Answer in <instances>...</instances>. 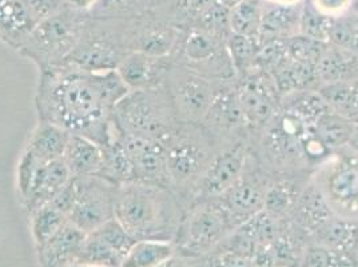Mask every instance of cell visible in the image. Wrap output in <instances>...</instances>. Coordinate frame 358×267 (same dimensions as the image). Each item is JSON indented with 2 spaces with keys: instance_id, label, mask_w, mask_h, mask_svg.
<instances>
[{
  "instance_id": "cell-11",
  "label": "cell",
  "mask_w": 358,
  "mask_h": 267,
  "mask_svg": "<svg viewBox=\"0 0 358 267\" xmlns=\"http://www.w3.org/2000/svg\"><path fill=\"white\" fill-rule=\"evenodd\" d=\"M131 52L151 57H171L178 45L182 30L155 10L127 19Z\"/></svg>"
},
{
  "instance_id": "cell-20",
  "label": "cell",
  "mask_w": 358,
  "mask_h": 267,
  "mask_svg": "<svg viewBox=\"0 0 358 267\" xmlns=\"http://www.w3.org/2000/svg\"><path fill=\"white\" fill-rule=\"evenodd\" d=\"M86 233L67 222L59 231L38 247L43 267H69L76 264Z\"/></svg>"
},
{
  "instance_id": "cell-5",
  "label": "cell",
  "mask_w": 358,
  "mask_h": 267,
  "mask_svg": "<svg viewBox=\"0 0 358 267\" xmlns=\"http://www.w3.org/2000/svg\"><path fill=\"white\" fill-rule=\"evenodd\" d=\"M89 16L67 4L55 15L41 20L17 52L39 71L62 66L74 51Z\"/></svg>"
},
{
  "instance_id": "cell-16",
  "label": "cell",
  "mask_w": 358,
  "mask_h": 267,
  "mask_svg": "<svg viewBox=\"0 0 358 267\" xmlns=\"http://www.w3.org/2000/svg\"><path fill=\"white\" fill-rule=\"evenodd\" d=\"M245 159L246 152L241 145L215 154L195 189L192 203L195 201L220 198L233 187L242 178Z\"/></svg>"
},
{
  "instance_id": "cell-39",
  "label": "cell",
  "mask_w": 358,
  "mask_h": 267,
  "mask_svg": "<svg viewBox=\"0 0 358 267\" xmlns=\"http://www.w3.org/2000/svg\"><path fill=\"white\" fill-rule=\"evenodd\" d=\"M152 0H98L90 15L94 17L131 19L151 8Z\"/></svg>"
},
{
  "instance_id": "cell-26",
  "label": "cell",
  "mask_w": 358,
  "mask_h": 267,
  "mask_svg": "<svg viewBox=\"0 0 358 267\" xmlns=\"http://www.w3.org/2000/svg\"><path fill=\"white\" fill-rule=\"evenodd\" d=\"M176 254L177 249L173 240H136L120 267H162L167 265Z\"/></svg>"
},
{
  "instance_id": "cell-50",
  "label": "cell",
  "mask_w": 358,
  "mask_h": 267,
  "mask_svg": "<svg viewBox=\"0 0 358 267\" xmlns=\"http://www.w3.org/2000/svg\"><path fill=\"white\" fill-rule=\"evenodd\" d=\"M265 1L271 4H281V6H297L303 3L305 0H265Z\"/></svg>"
},
{
  "instance_id": "cell-12",
  "label": "cell",
  "mask_w": 358,
  "mask_h": 267,
  "mask_svg": "<svg viewBox=\"0 0 358 267\" xmlns=\"http://www.w3.org/2000/svg\"><path fill=\"white\" fill-rule=\"evenodd\" d=\"M317 185L334 212L343 217L358 212L357 157H337L329 162Z\"/></svg>"
},
{
  "instance_id": "cell-24",
  "label": "cell",
  "mask_w": 358,
  "mask_h": 267,
  "mask_svg": "<svg viewBox=\"0 0 358 267\" xmlns=\"http://www.w3.org/2000/svg\"><path fill=\"white\" fill-rule=\"evenodd\" d=\"M63 161L73 178L96 175L103 161V147L80 135H70Z\"/></svg>"
},
{
  "instance_id": "cell-55",
  "label": "cell",
  "mask_w": 358,
  "mask_h": 267,
  "mask_svg": "<svg viewBox=\"0 0 358 267\" xmlns=\"http://www.w3.org/2000/svg\"><path fill=\"white\" fill-rule=\"evenodd\" d=\"M350 17H352V16H350ZM352 19H353L356 23H358V17H352Z\"/></svg>"
},
{
  "instance_id": "cell-33",
  "label": "cell",
  "mask_w": 358,
  "mask_h": 267,
  "mask_svg": "<svg viewBox=\"0 0 358 267\" xmlns=\"http://www.w3.org/2000/svg\"><path fill=\"white\" fill-rule=\"evenodd\" d=\"M356 129L352 120L330 111L315 124V134L330 151H334L349 145Z\"/></svg>"
},
{
  "instance_id": "cell-48",
  "label": "cell",
  "mask_w": 358,
  "mask_h": 267,
  "mask_svg": "<svg viewBox=\"0 0 358 267\" xmlns=\"http://www.w3.org/2000/svg\"><path fill=\"white\" fill-rule=\"evenodd\" d=\"M314 6L325 15L343 17L349 11L350 0H312Z\"/></svg>"
},
{
  "instance_id": "cell-45",
  "label": "cell",
  "mask_w": 358,
  "mask_h": 267,
  "mask_svg": "<svg viewBox=\"0 0 358 267\" xmlns=\"http://www.w3.org/2000/svg\"><path fill=\"white\" fill-rule=\"evenodd\" d=\"M27 3L38 22L55 15L67 6V0H27Z\"/></svg>"
},
{
  "instance_id": "cell-22",
  "label": "cell",
  "mask_w": 358,
  "mask_h": 267,
  "mask_svg": "<svg viewBox=\"0 0 358 267\" xmlns=\"http://www.w3.org/2000/svg\"><path fill=\"white\" fill-rule=\"evenodd\" d=\"M265 192L252 180L242 177L218 199L239 227L246 219L264 208Z\"/></svg>"
},
{
  "instance_id": "cell-30",
  "label": "cell",
  "mask_w": 358,
  "mask_h": 267,
  "mask_svg": "<svg viewBox=\"0 0 358 267\" xmlns=\"http://www.w3.org/2000/svg\"><path fill=\"white\" fill-rule=\"evenodd\" d=\"M294 208L299 221L315 230L322 229L334 214L318 185L309 186L303 193L299 194Z\"/></svg>"
},
{
  "instance_id": "cell-42",
  "label": "cell",
  "mask_w": 358,
  "mask_h": 267,
  "mask_svg": "<svg viewBox=\"0 0 358 267\" xmlns=\"http://www.w3.org/2000/svg\"><path fill=\"white\" fill-rule=\"evenodd\" d=\"M287 59L289 54L285 41H273L259 45L258 54L255 57V67L258 68V71L271 76L284 66Z\"/></svg>"
},
{
  "instance_id": "cell-44",
  "label": "cell",
  "mask_w": 358,
  "mask_h": 267,
  "mask_svg": "<svg viewBox=\"0 0 358 267\" xmlns=\"http://www.w3.org/2000/svg\"><path fill=\"white\" fill-rule=\"evenodd\" d=\"M309 267H349L352 259L345 257V252L331 250L328 247H318L309 252L306 258Z\"/></svg>"
},
{
  "instance_id": "cell-2",
  "label": "cell",
  "mask_w": 358,
  "mask_h": 267,
  "mask_svg": "<svg viewBox=\"0 0 358 267\" xmlns=\"http://www.w3.org/2000/svg\"><path fill=\"white\" fill-rule=\"evenodd\" d=\"M183 208V201L169 187L129 182L117 187L114 218L135 240H173Z\"/></svg>"
},
{
  "instance_id": "cell-19",
  "label": "cell",
  "mask_w": 358,
  "mask_h": 267,
  "mask_svg": "<svg viewBox=\"0 0 358 267\" xmlns=\"http://www.w3.org/2000/svg\"><path fill=\"white\" fill-rule=\"evenodd\" d=\"M38 23L27 0H8L0 4V42L16 51Z\"/></svg>"
},
{
  "instance_id": "cell-10",
  "label": "cell",
  "mask_w": 358,
  "mask_h": 267,
  "mask_svg": "<svg viewBox=\"0 0 358 267\" xmlns=\"http://www.w3.org/2000/svg\"><path fill=\"white\" fill-rule=\"evenodd\" d=\"M75 179L76 201L69 214V222L83 233H91L114 219V201L117 186L98 175Z\"/></svg>"
},
{
  "instance_id": "cell-4",
  "label": "cell",
  "mask_w": 358,
  "mask_h": 267,
  "mask_svg": "<svg viewBox=\"0 0 358 267\" xmlns=\"http://www.w3.org/2000/svg\"><path fill=\"white\" fill-rule=\"evenodd\" d=\"M164 145L170 187L190 205L199 180L215 155L210 149L205 129L202 124L180 123Z\"/></svg>"
},
{
  "instance_id": "cell-6",
  "label": "cell",
  "mask_w": 358,
  "mask_h": 267,
  "mask_svg": "<svg viewBox=\"0 0 358 267\" xmlns=\"http://www.w3.org/2000/svg\"><path fill=\"white\" fill-rule=\"evenodd\" d=\"M130 52L127 19L90 15L67 62L86 71L105 73L117 70Z\"/></svg>"
},
{
  "instance_id": "cell-21",
  "label": "cell",
  "mask_w": 358,
  "mask_h": 267,
  "mask_svg": "<svg viewBox=\"0 0 358 267\" xmlns=\"http://www.w3.org/2000/svg\"><path fill=\"white\" fill-rule=\"evenodd\" d=\"M301 7L302 3L297 6H281L265 1L258 34L259 45L273 41H286L299 34Z\"/></svg>"
},
{
  "instance_id": "cell-8",
  "label": "cell",
  "mask_w": 358,
  "mask_h": 267,
  "mask_svg": "<svg viewBox=\"0 0 358 267\" xmlns=\"http://www.w3.org/2000/svg\"><path fill=\"white\" fill-rule=\"evenodd\" d=\"M164 87L182 123L201 124L206 118L218 89L214 80L173 60Z\"/></svg>"
},
{
  "instance_id": "cell-34",
  "label": "cell",
  "mask_w": 358,
  "mask_h": 267,
  "mask_svg": "<svg viewBox=\"0 0 358 267\" xmlns=\"http://www.w3.org/2000/svg\"><path fill=\"white\" fill-rule=\"evenodd\" d=\"M31 230L36 246H42L69 222V218L51 203L30 212Z\"/></svg>"
},
{
  "instance_id": "cell-47",
  "label": "cell",
  "mask_w": 358,
  "mask_h": 267,
  "mask_svg": "<svg viewBox=\"0 0 358 267\" xmlns=\"http://www.w3.org/2000/svg\"><path fill=\"white\" fill-rule=\"evenodd\" d=\"M209 264L211 267H253L245 255L233 250L221 252L213 257Z\"/></svg>"
},
{
  "instance_id": "cell-29",
  "label": "cell",
  "mask_w": 358,
  "mask_h": 267,
  "mask_svg": "<svg viewBox=\"0 0 358 267\" xmlns=\"http://www.w3.org/2000/svg\"><path fill=\"white\" fill-rule=\"evenodd\" d=\"M317 92L327 102L331 111L356 123L358 120V79L321 85Z\"/></svg>"
},
{
  "instance_id": "cell-25",
  "label": "cell",
  "mask_w": 358,
  "mask_h": 267,
  "mask_svg": "<svg viewBox=\"0 0 358 267\" xmlns=\"http://www.w3.org/2000/svg\"><path fill=\"white\" fill-rule=\"evenodd\" d=\"M318 83L330 85L358 79V55L330 45L315 64Z\"/></svg>"
},
{
  "instance_id": "cell-38",
  "label": "cell",
  "mask_w": 358,
  "mask_h": 267,
  "mask_svg": "<svg viewBox=\"0 0 358 267\" xmlns=\"http://www.w3.org/2000/svg\"><path fill=\"white\" fill-rule=\"evenodd\" d=\"M226 47L234 70L243 74H250V70L255 67V57L259 50V42L253 38L230 34L226 41Z\"/></svg>"
},
{
  "instance_id": "cell-14",
  "label": "cell",
  "mask_w": 358,
  "mask_h": 267,
  "mask_svg": "<svg viewBox=\"0 0 358 267\" xmlns=\"http://www.w3.org/2000/svg\"><path fill=\"white\" fill-rule=\"evenodd\" d=\"M114 136L127 152L134 170V182L170 187L164 143L120 134L114 129Z\"/></svg>"
},
{
  "instance_id": "cell-27",
  "label": "cell",
  "mask_w": 358,
  "mask_h": 267,
  "mask_svg": "<svg viewBox=\"0 0 358 267\" xmlns=\"http://www.w3.org/2000/svg\"><path fill=\"white\" fill-rule=\"evenodd\" d=\"M271 78L278 92L286 96L309 91L312 86L318 83L315 66L292 58L286 60L284 66L271 75Z\"/></svg>"
},
{
  "instance_id": "cell-28",
  "label": "cell",
  "mask_w": 358,
  "mask_h": 267,
  "mask_svg": "<svg viewBox=\"0 0 358 267\" xmlns=\"http://www.w3.org/2000/svg\"><path fill=\"white\" fill-rule=\"evenodd\" d=\"M96 175L117 187L134 182L133 164L115 136L103 147V161Z\"/></svg>"
},
{
  "instance_id": "cell-7",
  "label": "cell",
  "mask_w": 358,
  "mask_h": 267,
  "mask_svg": "<svg viewBox=\"0 0 358 267\" xmlns=\"http://www.w3.org/2000/svg\"><path fill=\"white\" fill-rule=\"evenodd\" d=\"M234 226V219L218 198L195 201L179 224L176 249L187 255H199L218 245Z\"/></svg>"
},
{
  "instance_id": "cell-46",
  "label": "cell",
  "mask_w": 358,
  "mask_h": 267,
  "mask_svg": "<svg viewBox=\"0 0 358 267\" xmlns=\"http://www.w3.org/2000/svg\"><path fill=\"white\" fill-rule=\"evenodd\" d=\"M75 201H76V185H75V179L71 178L50 203L60 210L66 217H69L70 211L74 208Z\"/></svg>"
},
{
  "instance_id": "cell-3",
  "label": "cell",
  "mask_w": 358,
  "mask_h": 267,
  "mask_svg": "<svg viewBox=\"0 0 358 267\" xmlns=\"http://www.w3.org/2000/svg\"><path fill=\"white\" fill-rule=\"evenodd\" d=\"M113 126L120 134L164 143L180 126L164 86L130 89L113 110Z\"/></svg>"
},
{
  "instance_id": "cell-36",
  "label": "cell",
  "mask_w": 358,
  "mask_h": 267,
  "mask_svg": "<svg viewBox=\"0 0 358 267\" xmlns=\"http://www.w3.org/2000/svg\"><path fill=\"white\" fill-rule=\"evenodd\" d=\"M238 233L252 243H259L262 246L268 245L278 238L277 217L262 208L239 226Z\"/></svg>"
},
{
  "instance_id": "cell-13",
  "label": "cell",
  "mask_w": 358,
  "mask_h": 267,
  "mask_svg": "<svg viewBox=\"0 0 358 267\" xmlns=\"http://www.w3.org/2000/svg\"><path fill=\"white\" fill-rule=\"evenodd\" d=\"M135 242L134 238L114 218L86 234L76 264L120 267Z\"/></svg>"
},
{
  "instance_id": "cell-35",
  "label": "cell",
  "mask_w": 358,
  "mask_h": 267,
  "mask_svg": "<svg viewBox=\"0 0 358 267\" xmlns=\"http://www.w3.org/2000/svg\"><path fill=\"white\" fill-rule=\"evenodd\" d=\"M318 231L321 233L324 246L331 250L349 252L357 243L358 226L348 218H343V219L331 218Z\"/></svg>"
},
{
  "instance_id": "cell-56",
  "label": "cell",
  "mask_w": 358,
  "mask_h": 267,
  "mask_svg": "<svg viewBox=\"0 0 358 267\" xmlns=\"http://www.w3.org/2000/svg\"><path fill=\"white\" fill-rule=\"evenodd\" d=\"M6 1H8V0H0V4H3V3H6Z\"/></svg>"
},
{
  "instance_id": "cell-41",
  "label": "cell",
  "mask_w": 358,
  "mask_h": 267,
  "mask_svg": "<svg viewBox=\"0 0 358 267\" xmlns=\"http://www.w3.org/2000/svg\"><path fill=\"white\" fill-rule=\"evenodd\" d=\"M299 196V194L294 190V186L289 182L274 183L265 192L264 208L270 214L278 217L286 212L289 208H294Z\"/></svg>"
},
{
  "instance_id": "cell-23",
  "label": "cell",
  "mask_w": 358,
  "mask_h": 267,
  "mask_svg": "<svg viewBox=\"0 0 358 267\" xmlns=\"http://www.w3.org/2000/svg\"><path fill=\"white\" fill-rule=\"evenodd\" d=\"M70 135L71 134L55 124L38 120L24 151L41 164H50L63 157Z\"/></svg>"
},
{
  "instance_id": "cell-37",
  "label": "cell",
  "mask_w": 358,
  "mask_h": 267,
  "mask_svg": "<svg viewBox=\"0 0 358 267\" xmlns=\"http://www.w3.org/2000/svg\"><path fill=\"white\" fill-rule=\"evenodd\" d=\"M334 20L336 17L322 14L314 6L312 0H305L301 7L299 34L329 43V36Z\"/></svg>"
},
{
  "instance_id": "cell-17",
  "label": "cell",
  "mask_w": 358,
  "mask_h": 267,
  "mask_svg": "<svg viewBox=\"0 0 358 267\" xmlns=\"http://www.w3.org/2000/svg\"><path fill=\"white\" fill-rule=\"evenodd\" d=\"M173 57H151L143 52H130L122 60L117 73L129 89H154L164 86Z\"/></svg>"
},
{
  "instance_id": "cell-54",
  "label": "cell",
  "mask_w": 358,
  "mask_h": 267,
  "mask_svg": "<svg viewBox=\"0 0 358 267\" xmlns=\"http://www.w3.org/2000/svg\"><path fill=\"white\" fill-rule=\"evenodd\" d=\"M69 267H102V266H92V265H82V264H74Z\"/></svg>"
},
{
  "instance_id": "cell-31",
  "label": "cell",
  "mask_w": 358,
  "mask_h": 267,
  "mask_svg": "<svg viewBox=\"0 0 358 267\" xmlns=\"http://www.w3.org/2000/svg\"><path fill=\"white\" fill-rule=\"evenodd\" d=\"M264 4V0H241L231 7L229 10L230 32L258 41Z\"/></svg>"
},
{
  "instance_id": "cell-18",
  "label": "cell",
  "mask_w": 358,
  "mask_h": 267,
  "mask_svg": "<svg viewBox=\"0 0 358 267\" xmlns=\"http://www.w3.org/2000/svg\"><path fill=\"white\" fill-rule=\"evenodd\" d=\"M71 178L63 158L43 164L34 175L27 193L22 198L29 214L50 203Z\"/></svg>"
},
{
  "instance_id": "cell-1",
  "label": "cell",
  "mask_w": 358,
  "mask_h": 267,
  "mask_svg": "<svg viewBox=\"0 0 358 267\" xmlns=\"http://www.w3.org/2000/svg\"><path fill=\"white\" fill-rule=\"evenodd\" d=\"M129 91L117 70L91 73L66 62L39 71L35 92L38 120L105 147L114 136L113 110Z\"/></svg>"
},
{
  "instance_id": "cell-9",
  "label": "cell",
  "mask_w": 358,
  "mask_h": 267,
  "mask_svg": "<svg viewBox=\"0 0 358 267\" xmlns=\"http://www.w3.org/2000/svg\"><path fill=\"white\" fill-rule=\"evenodd\" d=\"M171 57L174 62L213 80L222 79L224 71L234 70L226 42L195 27L182 30Z\"/></svg>"
},
{
  "instance_id": "cell-15",
  "label": "cell",
  "mask_w": 358,
  "mask_h": 267,
  "mask_svg": "<svg viewBox=\"0 0 358 267\" xmlns=\"http://www.w3.org/2000/svg\"><path fill=\"white\" fill-rule=\"evenodd\" d=\"M236 95L245 123L252 126L266 124L278 110L280 92L273 78L262 71L246 75L236 89Z\"/></svg>"
},
{
  "instance_id": "cell-51",
  "label": "cell",
  "mask_w": 358,
  "mask_h": 267,
  "mask_svg": "<svg viewBox=\"0 0 358 267\" xmlns=\"http://www.w3.org/2000/svg\"><path fill=\"white\" fill-rule=\"evenodd\" d=\"M349 13L352 14V17H358V0H350Z\"/></svg>"
},
{
  "instance_id": "cell-49",
  "label": "cell",
  "mask_w": 358,
  "mask_h": 267,
  "mask_svg": "<svg viewBox=\"0 0 358 267\" xmlns=\"http://www.w3.org/2000/svg\"><path fill=\"white\" fill-rule=\"evenodd\" d=\"M98 0H67V4L78 11L82 13H91V10L95 7Z\"/></svg>"
},
{
  "instance_id": "cell-40",
  "label": "cell",
  "mask_w": 358,
  "mask_h": 267,
  "mask_svg": "<svg viewBox=\"0 0 358 267\" xmlns=\"http://www.w3.org/2000/svg\"><path fill=\"white\" fill-rule=\"evenodd\" d=\"M285 45L289 58L315 66L317 62L322 57V54L325 52V50L328 48L329 43L315 41L313 38H309L302 34H297L286 39Z\"/></svg>"
},
{
  "instance_id": "cell-52",
  "label": "cell",
  "mask_w": 358,
  "mask_h": 267,
  "mask_svg": "<svg viewBox=\"0 0 358 267\" xmlns=\"http://www.w3.org/2000/svg\"><path fill=\"white\" fill-rule=\"evenodd\" d=\"M349 146H350L352 149L355 150V151L358 154V127L356 129L355 134H353V136H352L350 142H349Z\"/></svg>"
},
{
  "instance_id": "cell-53",
  "label": "cell",
  "mask_w": 358,
  "mask_h": 267,
  "mask_svg": "<svg viewBox=\"0 0 358 267\" xmlns=\"http://www.w3.org/2000/svg\"><path fill=\"white\" fill-rule=\"evenodd\" d=\"M220 3H222L224 7H227V8H231V7H234L236 4H238L241 0H218Z\"/></svg>"
},
{
  "instance_id": "cell-43",
  "label": "cell",
  "mask_w": 358,
  "mask_h": 267,
  "mask_svg": "<svg viewBox=\"0 0 358 267\" xmlns=\"http://www.w3.org/2000/svg\"><path fill=\"white\" fill-rule=\"evenodd\" d=\"M329 43L358 55V23L352 17H336L330 31Z\"/></svg>"
},
{
  "instance_id": "cell-32",
  "label": "cell",
  "mask_w": 358,
  "mask_h": 267,
  "mask_svg": "<svg viewBox=\"0 0 358 267\" xmlns=\"http://www.w3.org/2000/svg\"><path fill=\"white\" fill-rule=\"evenodd\" d=\"M206 127H217V129H231L245 123L243 115L239 108L236 89L233 92L218 89L214 102L210 107L206 118L202 122ZM201 123V124H202Z\"/></svg>"
}]
</instances>
